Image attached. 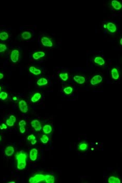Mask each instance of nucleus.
<instances>
[{
  "label": "nucleus",
  "instance_id": "f257e3e1",
  "mask_svg": "<svg viewBox=\"0 0 122 183\" xmlns=\"http://www.w3.org/2000/svg\"><path fill=\"white\" fill-rule=\"evenodd\" d=\"M55 180V177L53 174L44 172H37L29 178L28 182L30 183H54Z\"/></svg>",
  "mask_w": 122,
  "mask_h": 183
},
{
  "label": "nucleus",
  "instance_id": "f03ea898",
  "mask_svg": "<svg viewBox=\"0 0 122 183\" xmlns=\"http://www.w3.org/2000/svg\"><path fill=\"white\" fill-rule=\"evenodd\" d=\"M15 159L17 162V169L23 170L26 167L27 155L23 150L18 152L15 155Z\"/></svg>",
  "mask_w": 122,
  "mask_h": 183
},
{
  "label": "nucleus",
  "instance_id": "7ed1b4c3",
  "mask_svg": "<svg viewBox=\"0 0 122 183\" xmlns=\"http://www.w3.org/2000/svg\"><path fill=\"white\" fill-rule=\"evenodd\" d=\"M40 46L44 48L51 49L54 47V41L52 38L47 35H41L38 38Z\"/></svg>",
  "mask_w": 122,
  "mask_h": 183
},
{
  "label": "nucleus",
  "instance_id": "20e7f679",
  "mask_svg": "<svg viewBox=\"0 0 122 183\" xmlns=\"http://www.w3.org/2000/svg\"><path fill=\"white\" fill-rule=\"evenodd\" d=\"M35 36V33L32 29H25L20 33L19 38L23 41L32 40Z\"/></svg>",
  "mask_w": 122,
  "mask_h": 183
},
{
  "label": "nucleus",
  "instance_id": "39448f33",
  "mask_svg": "<svg viewBox=\"0 0 122 183\" xmlns=\"http://www.w3.org/2000/svg\"><path fill=\"white\" fill-rule=\"evenodd\" d=\"M21 56L20 50L19 49L15 48L12 49L9 53V59L13 63L18 62Z\"/></svg>",
  "mask_w": 122,
  "mask_h": 183
},
{
  "label": "nucleus",
  "instance_id": "423d86ee",
  "mask_svg": "<svg viewBox=\"0 0 122 183\" xmlns=\"http://www.w3.org/2000/svg\"><path fill=\"white\" fill-rule=\"evenodd\" d=\"M47 55L46 52L42 50L35 51L30 54L31 59L34 61H39L43 59Z\"/></svg>",
  "mask_w": 122,
  "mask_h": 183
},
{
  "label": "nucleus",
  "instance_id": "0eeeda50",
  "mask_svg": "<svg viewBox=\"0 0 122 183\" xmlns=\"http://www.w3.org/2000/svg\"><path fill=\"white\" fill-rule=\"evenodd\" d=\"M11 37V33L6 29H0V42L5 43L8 41Z\"/></svg>",
  "mask_w": 122,
  "mask_h": 183
},
{
  "label": "nucleus",
  "instance_id": "6e6552de",
  "mask_svg": "<svg viewBox=\"0 0 122 183\" xmlns=\"http://www.w3.org/2000/svg\"><path fill=\"white\" fill-rule=\"evenodd\" d=\"M103 27L111 34H115L117 31V27L116 25L111 22L105 24Z\"/></svg>",
  "mask_w": 122,
  "mask_h": 183
},
{
  "label": "nucleus",
  "instance_id": "1a4fd4ad",
  "mask_svg": "<svg viewBox=\"0 0 122 183\" xmlns=\"http://www.w3.org/2000/svg\"><path fill=\"white\" fill-rule=\"evenodd\" d=\"M18 108L20 112L23 114H26L29 111V107L26 102L23 100H21L18 102Z\"/></svg>",
  "mask_w": 122,
  "mask_h": 183
},
{
  "label": "nucleus",
  "instance_id": "9d476101",
  "mask_svg": "<svg viewBox=\"0 0 122 183\" xmlns=\"http://www.w3.org/2000/svg\"><path fill=\"white\" fill-rule=\"evenodd\" d=\"M28 71L32 75H35V76L40 75L42 73V71L41 69L39 68L38 67H36L35 66H29V68H28Z\"/></svg>",
  "mask_w": 122,
  "mask_h": 183
},
{
  "label": "nucleus",
  "instance_id": "9b49d317",
  "mask_svg": "<svg viewBox=\"0 0 122 183\" xmlns=\"http://www.w3.org/2000/svg\"><path fill=\"white\" fill-rule=\"evenodd\" d=\"M31 126L36 131H40L42 128V124L40 121L37 119H34L31 122Z\"/></svg>",
  "mask_w": 122,
  "mask_h": 183
},
{
  "label": "nucleus",
  "instance_id": "f8f14e48",
  "mask_svg": "<svg viewBox=\"0 0 122 183\" xmlns=\"http://www.w3.org/2000/svg\"><path fill=\"white\" fill-rule=\"evenodd\" d=\"M103 81V78L100 75H97L93 76L90 80V83L91 85L95 86L101 83Z\"/></svg>",
  "mask_w": 122,
  "mask_h": 183
},
{
  "label": "nucleus",
  "instance_id": "ddd939ff",
  "mask_svg": "<svg viewBox=\"0 0 122 183\" xmlns=\"http://www.w3.org/2000/svg\"><path fill=\"white\" fill-rule=\"evenodd\" d=\"M38 157V150L37 148H32L29 152V159L32 161L37 160Z\"/></svg>",
  "mask_w": 122,
  "mask_h": 183
},
{
  "label": "nucleus",
  "instance_id": "4468645a",
  "mask_svg": "<svg viewBox=\"0 0 122 183\" xmlns=\"http://www.w3.org/2000/svg\"><path fill=\"white\" fill-rule=\"evenodd\" d=\"M43 95L40 92H36L30 98V100L32 103H38L42 99Z\"/></svg>",
  "mask_w": 122,
  "mask_h": 183
},
{
  "label": "nucleus",
  "instance_id": "2eb2a0df",
  "mask_svg": "<svg viewBox=\"0 0 122 183\" xmlns=\"http://www.w3.org/2000/svg\"><path fill=\"white\" fill-rule=\"evenodd\" d=\"M49 80L46 77H41L40 79H39L36 82L37 85L40 87L47 86L49 84Z\"/></svg>",
  "mask_w": 122,
  "mask_h": 183
},
{
  "label": "nucleus",
  "instance_id": "dca6fc26",
  "mask_svg": "<svg viewBox=\"0 0 122 183\" xmlns=\"http://www.w3.org/2000/svg\"><path fill=\"white\" fill-rule=\"evenodd\" d=\"M111 7L115 10L116 11H119L121 10L122 8V3L119 1H116V0H113L111 2Z\"/></svg>",
  "mask_w": 122,
  "mask_h": 183
},
{
  "label": "nucleus",
  "instance_id": "f3484780",
  "mask_svg": "<svg viewBox=\"0 0 122 183\" xmlns=\"http://www.w3.org/2000/svg\"><path fill=\"white\" fill-rule=\"evenodd\" d=\"M111 75L112 79L114 80H117L119 79L120 77L119 71V69L117 68H112L111 71Z\"/></svg>",
  "mask_w": 122,
  "mask_h": 183
},
{
  "label": "nucleus",
  "instance_id": "a211bd4d",
  "mask_svg": "<svg viewBox=\"0 0 122 183\" xmlns=\"http://www.w3.org/2000/svg\"><path fill=\"white\" fill-rule=\"evenodd\" d=\"M16 117L14 115H11L9 117L8 119H7L6 120V125L9 127H13L15 125V123L16 122Z\"/></svg>",
  "mask_w": 122,
  "mask_h": 183
},
{
  "label": "nucleus",
  "instance_id": "6ab92c4d",
  "mask_svg": "<svg viewBox=\"0 0 122 183\" xmlns=\"http://www.w3.org/2000/svg\"><path fill=\"white\" fill-rule=\"evenodd\" d=\"M93 62L97 66H103L105 63V59L100 56H96L94 58Z\"/></svg>",
  "mask_w": 122,
  "mask_h": 183
},
{
  "label": "nucleus",
  "instance_id": "aec40b11",
  "mask_svg": "<svg viewBox=\"0 0 122 183\" xmlns=\"http://www.w3.org/2000/svg\"><path fill=\"white\" fill-rule=\"evenodd\" d=\"M15 148L13 146H9L6 147L4 150L5 155L7 157H11L14 154Z\"/></svg>",
  "mask_w": 122,
  "mask_h": 183
},
{
  "label": "nucleus",
  "instance_id": "412c9836",
  "mask_svg": "<svg viewBox=\"0 0 122 183\" xmlns=\"http://www.w3.org/2000/svg\"><path fill=\"white\" fill-rule=\"evenodd\" d=\"M73 80L76 83L79 84H83L86 82V78L84 76L81 75H75L73 77Z\"/></svg>",
  "mask_w": 122,
  "mask_h": 183
},
{
  "label": "nucleus",
  "instance_id": "4be33fe9",
  "mask_svg": "<svg viewBox=\"0 0 122 183\" xmlns=\"http://www.w3.org/2000/svg\"><path fill=\"white\" fill-rule=\"evenodd\" d=\"M19 129L21 134H23L26 132V122L24 120H21L18 123Z\"/></svg>",
  "mask_w": 122,
  "mask_h": 183
},
{
  "label": "nucleus",
  "instance_id": "5701e85b",
  "mask_svg": "<svg viewBox=\"0 0 122 183\" xmlns=\"http://www.w3.org/2000/svg\"><path fill=\"white\" fill-rule=\"evenodd\" d=\"M42 131L46 135L50 134L52 132V127L49 124H46L42 127Z\"/></svg>",
  "mask_w": 122,
  "mask_h": 183
},
{
  "label": "nucleus",
  "instance_id": "b1692460",
  "mask_svg": "<svg viewBox=\"0 0 122 183\" xmlns=\"http://www.w3.org/2000/svg\"><path fill=\"white\" fill-rule=\"evenodd\" d=\"M88 144L85 141H82L78 145V149L80 151H86L88 148Z\"/></svg>",
  "mask_w": 122,
  "mask_h": 183
},
{
  "label": "nucleus",
  "instance_id": "393cba45",
  "mask_svg": "<svg viewBox=\"0 0 122 183\" xmlns=\"http://www.w3.org/2000/svg\"><path fill=\"white\" fill-rule=\"evenodd\" d=\"M9 49L8 45L5 43L0 42V54H4Z\"/></svg>",
  "mask_w": 122,
  "mask_h": 183
},
{
  "label": "nucleus",
  "instance_id": "a878e982",
  "mask_svg": "<svg viewBox=\"0 0 122 183\" xmlns=\"http://www.w3.org/2000/svg\"><path fill=\"white\" fill-rule=\"evenodd\" d=\"M108 183H121V181L119 178L114 176H111L108 178Z\"/></svg>",
  "mask_w": 122,
  "mask_h": 183
},
{
  "label": "nucleus",
  "instance_id": "bb28decb",
  "mask_svg": "<svg viewBox=\"0 0 122 183\" xmlns=\"http://www.w3.org/2000/svg\"><path fill=\"white\" fill-rule=\"evenodd\" d=\"M27 140L29 141L30 143L32 144V145H35L36 143H37V139H36V137L35 136V135H33V134H31V135H29L27 138Z\"/></svg>",
  "mask_w": 122,
  "mask_h": 183
},
{
  "label": "nucleus",
  "instance_id": "cd10ccee",
  "mask_svg": "<svg viewBox=\"0 0 122 183\" xmlns=\"http://www.w3.org/2000/svg\"><path fill=\"white\" fill-rule=\"evenodd\" d=\"M58 76H59V77L61 80L63 81L64 82L67 81L69 78V75L67 72H62L59 74Z\"/></svg>",
  "mask_w": 122,
  "mask_h": 183
},
{
  "label": "nucleus",
  "instance_id": "c85d7f7f",
  "mask_svg": "<svg viewBox=\"0 0 122 183\" xmlns=\"http://www.w3.org/2000/svg\"><path fill=\"white\" fill-rule=\"evenodd\" d=\"M40 140L42 143H44V144H47L49 141V138L47 135L44 134V135L41 136Z\"/></svg>",
  "mask_w": 122,
  "mask_h": 183
},
{
  "label": "nucleus",
  "instance_id": "c756f323",
  "mask_svg": "<svg viewBox=\"0 0 122 183\" xmlns=\"http://www.w3.org/2000/svg\"><path fill=\"white\" fill-rule=\"evenodd\" d=\"M9 95L5 91H2L0 93V100L2 101H5L7 100Z\"/></svg>",
  "mask_w": 122,
  "mask_h": 183
},
{
  "label": "nucleus",
  "instance_id": "7c9ffc66",
  "mask_svg": "<svg viewBox=\"0 0 122 183\" xmlns=\"http://www.w3.org/2000/svg\"><path fill=\"white\" fill-rule=\"evenodd\" d=\"M73 88L72 86H67L63 89V92L65 94H71L73 92Z\"/></svg>",
  "mask_w": 122,
  "mask_h": 183
},
{
  "label": "nucleus",
  "instance_id": "2f4dec72",
  "mask_svg": "<svg viewBox=\"0 0 122 183\" xmlns=\"http://www.w3.org/2000/svg\"><path fill=\"white\" fill-rule=\"evenodd\" d=\"M7 128V126L5 123H2L0 125V129L1 130H4V129H6Z\"/></svg>",
  "mask_w": 122,
  "mask_h": 183
},
{
  "label": "nucleus",
  "instance_id": "473e14b6",
  "mask_svg": "<svg viewBox=\"0 0 122 183\" xmlns=\"http://www.w3.org/2000/svg\"><path fill=\"white\" fill-rule=\"evenodd\" d=\"M4 77V75L2 73L0 72V81L2 80L3 79V78Z\"/></svg>",
  "mask_w": 122,
  "mask_h": 183
},
{
  "label": "nucleus",
  "instance_id": "72a5a7b5",
  "mask_svg": "<svg viewBox=\"0 0 122 183\" xmlns=\"http://www.w3.org/2000/svg\"><path fill=\"white\" fill-rule=\"evenodd\" d=\"M119 45L120 47H122V38H120L119 40Z\"/></svg>",
  "mask_w": 122,
  "mask_h": 183
},
{
  "label": "nucleus",
  "instance_id": "f704fd0d",
  "mask_svg": "<svg viewBox=\"0 0 122 183\" xmlns=\"http://www.w3.org/2000/svg\"><path fill=\"white\" fill-rule=\"evenodd\" d=\"M1 141H2V136H1V135H0V142H1Z\"/></svg>",
  "mask_w": 122,
  "mask_h": 183
},
{
  "label": "nucleus",
  "instance_id": "c9c22d12",
  "mask_svg": "<svg viewBox=\"0 0 122 183\" xmlns=\"http://www.w3.org/2000/svg\"><path fill=\"white\" fill-rule=\"evenodd\" d=\"M2 92V87L1 86H0V93Z\"/></svg>",
  "mask_w": 122,
  "mask_h": 183
},
{
  "label": "nucleus",
  "instance_id": "e433bc0d",
  "mask_svg": "<svg viewBox=\"0 0 122 183\" xmlns=\"http://www.w3.org/2000/svg\"><path fill=\"white\" fill-rule=\"evenodd\" d=\"M9 183H15V182H9Z\"/></svg>",
  "mask_w": 122,
  "mask_h": 183
}]
</instances>
